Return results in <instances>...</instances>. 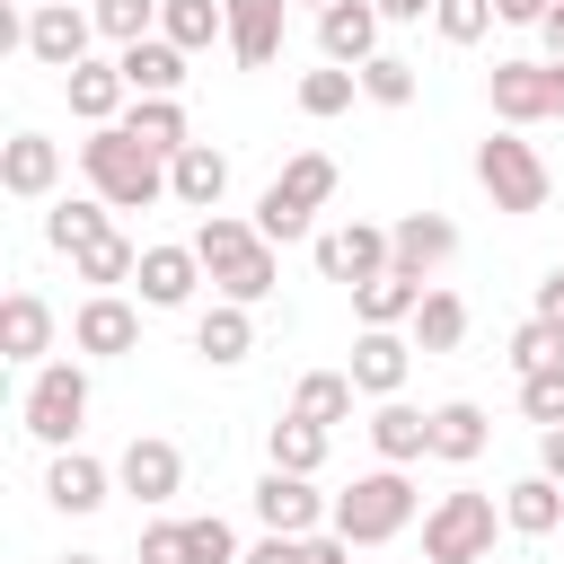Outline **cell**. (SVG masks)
Listing matches in <instances>:
<instances>
[{
	"label": "cell",
	"instance_id": "cell-1",
	"mask_svg": "<svg viewBox=\"0 0 564 564\" xmlns=\"http://www.w3.org/2000/svg\"><path fill=\"white\" fill-rule=\"evenodd\" d=\"M185 247L203 256V273L220 282V300H247V308H256V300H273V282H282L273 238H264L256 220H238V212H203Z\"/></svg>",
	"mask_w": 564,
	"mask_h": 564
},
{
	"label": "cell",
	"instance_id": "cell-2",
	"mask_svg": "<svg viewBox=\"0 0 564 564\" xmlns=\"http://www.w3.org/2000/svg\"><path fill=\"white\" fill-rule=\"evenodd\" d=\"M79 176H88V194H106L115 212H150V203H167V159L141 150L123 123H88V141H79Z\"/></svg>",
	"mask_w": 564,
	"mask_h": 564
},
{
	"label": "cell",
	"instance_id": "cell-3",
	"mask_svg": "<svg viewBox=\"0 0 564 564\" xmlns=\"http://www.w3.org/2000/svg\"><path fill=\"white\" fill-rule=\"evenodd\" d=\"M476 185L494 194V212H546V194H555V176H546V159H538V141H520L511 123L502 132H485L476 141Z\"/></svg>",
	"mask_w": 564,
	"mask_h": 564
},
{
	"label": "cell",
	"instance_id": "cell-4",
	"mask_svg": "<svg viewBox=\"0 0 564 564\" xmlns=\"http://www.w3.org/2000/svg\"><path fill=\"white\" fill-rule=\"evenodd\" d=\"M494 529H511L494 494H441L423 511V564H494Z\"/></svg>",
	"mask_w": 564,
	"mask_h": 564
},
{
	"label": "cell",
	"instance_id": "cell-5",
	"mask_svg": "<svg viewBox=\"0 0 564 564\" xmlns=\"http://www.w3.org/2000/svg\"><path fill=\"white\" fill-rule=\"evenodd\" d=\"M405 520H414V485H405V467H388V458L335 494V529H344L352 546H388Z\"/></svg>",
	"mask_w": 564,
	"mask_h": 564
},
{
	"label": "cell",
	"instance_id": "cell-6",
	"mask_svg": "<svg viewBox=\"0 0 564 564\" xmlns=\"http://www.w3.org/2000/svg\"><path fill=\"white\" fill-rule=\"evenodd\" d=\"M79 423H88V370H79V361H44V370L26 379V432H35L44 449H70Z\"/></svg>",
	"mask_w": 564,
	"mask_h": 564
},
{
	"label": "cell",
	"instance_id": "cell-7",
	"mask_svg": "<svg viewBox=\"0 0 564 564\" xmlns=\"http://www.w3.org/2000/svg\"><path fill=\"white\" fill-rule=\"evenodd\" d=\"M247 502H256V520L282 529V538H317V529H335V502H326L308 476H291V467H264Z\"/></svg>",
	"mask_w": 564,
	"mask_h": 564
},
{
	"label": "cell",
	"instance_id": "cell-8",
	"mask_svg": "<svg viewBox=\"0 0 564 564\" xmlns=\"http://www.w3.org/2000/svg\"><path fill=\"white\" fill-rule=\"evenodd\" d=\"M115 485H123L132 502H150V511H159V502H176V494H185V449H176L167 432H132V441H123V458H115Z\"/></svg>",
	"mask_w": 564,
	"mask_h": 564
},
{
	"label": "cell",
	"instance_id": "cell-9",
	"mask_svg": "<svg viewBox=\"0 0 564 564\" xmlns=\"http://www.w3.org/2000/svg\"><path fill=\"white\" fill-rule=\"evenodd\" d=\"M88 44H97V9H70V0H35L26 9V53L44 70H79Z\"/></svg>",
	"mask_w": 564,
	"mask_h": 564
},
{
	"label": "cell",
	"instance_id": "cell-10",
	"mask_svg": "<svg viewBox=\"0 0 564 564\" xmlns=\"http://www.w3.org/2000/svg\"><path fill=\"white\" fill-rule=\"evenodd\" d=\"M317 273L361 291L370 273H388V229L379 220H344V229H317Z\"/></svg>",
	"mask_w": 564,
	"mask_h": 564
},
{
	"label": "cell",
	"instance_id": "cell-11",
	"mask_svg": "<svg viewBox=\"0 0 564 564\" xmlns=\"http://www.w3.org/2000/svg\"><path fill=\"white\" fill-rule=\"evenodd\" d=\"M70 344H79L88 361H123V352L141 344V308H132L123 291H88L79 317H70Z\"/></svg>",
	"mask_w": 564,
	"mask_h": 564
},
{
	"label": "cell",
	"instance_id": "cell-12",
	"mask_svg": "<svg viewBox=\"0 0 564 564\" xmlns=\"http://www.w3.org/2000/svg\"><path fill=\"white\" fill-rule=\"evenodd\" d=\"M485 97H494V115H502L511 132H520V123H546V115H555V62H494Z\"/></svg>",
	"mask_w": 564,
	"mask_h": 564
},
{
	"label": "cell",
	"instance_id": "cell-13",
	"mask_svg": "<svg viewBox=\"0 0 564 564\" xmlns=\"http://www.w3.org/2000/svg\"><path fill=\"white\" fill-rule=\"evenodd\" d=\"M53 185H62V141H53V132H9V141H0V194L44 203Z\"/></svg>",
	"mask_w": 564,
	"mask_h": 564
},
{
	"label": "cell",
	"instance_id": "cell-14",
	"mask_svg": "<svg viewBox=\"0 0 564 564\" xmlns=\"http://www.w3.org/2000/svg\"><path fill=\"white\" fill-rule=\"evenodd\" d=\"M449 256H458V229H449L441 212H405V220H388V264H397V273L432 282Z\"/></svg>",
	"mask_w": 564,
	"mask_h": 564
},
{
	"label": "cell",
	"instance_id": "cell-15",
	"mask_svg": "<svg viewBox=\"0 0 564 564\" xmlns=\"http://www.w3.org/2000/svg\"><path fill=\"white\" fill-rule=\"evenodd\" d=\"M379 0H335V9H317V53L326 62H344V70H361L370 53H379Z\"/></svg>",
	"mask_w": 564,
	"mask_h": 564
},
{
	"label": "cell",
	"instance_id": "cell-16",
	"mask_svg": "<svg viewBox=\"0 0 564 564\" xmlns=\"http://www.w3.org/2000/svg\"><path fill=\"white\" fill-rule=\"evenodd\" d=\"M405 370H414V344H405L397 326H361V335H352V388H361V397H397Z\"/></svg>",
	"mask_w": 564,
	"mask_h": 564
},
{
	"label": "cell",
	"instance_id": "cell-17",
	"mask_svg": "<svg viewBox=\"0 0 564 564\" xmlns=\"http://www.w3.org/2000/svg\"><path fill=\"white\" fill-rule=\"evenodd\" d=\"M106 494H115V467H97L88 449H53V467H44V502H53V511L88 520Z\"/></svg>",
	"mask_w": 564,
	"mask_h": 564
},
{
	"label": "cell",
	"instance_id": "cell-18",
	"mask_svg": "<svg viewBox=\"0 0 564 564\" xmlns=\"http://www.w3.org/2000/svg\"><path fill=\"white\" fill-rule=\"evenodd\" d=\"M220 194H229V159H220L212 141H185V150L167 159V203H185V212H220Z\"/></svg>",
	"mask_w": 564,
	"mask_h": 564
},
{
	"label": "cell",
	"instance_id": "cell-19",
	"mask_svg": "<svg viewBox=\"0 0 564 564\" xmlns=\"http://www.w3.org/2000/svg\"><path fill=\"white\" fill-rule=\"evenodd\" d=\"M282 9H291V0H229V62H238V70H273V53H282Z\"/></svg>",
	"mask_w": 564,
	"mask_h": 564
},
{
	"label": "cell",
	"instance_id": "cell-20",
	"mask_svg": "<svg viewBox=\"0 0 564 564\" xmlns=\"http://www.w3.org/2000/svg\"><path fill=\"white\" fill-rule=\"evenodd\" d=\"M62 88H70V115L79 123H123V106H132L123 62H79V70H62Z\"/></svg>",
	"mask_w": 564,
	"mask_h": 564
},
{
	"label": "cell",
	"instance_id": "cell-21",
	"mask_svg": "<svg viewBox=\"0 0 564 564\" xmlns=\"http://www.w3.org/2000/svg\"><path fill=\"white\" fill-rule=\"evenodd\" d=\"M141 308H185L194 300V282H203V256L194 247H141Z\"/></svg>",
	"mask_w": 564,
	"mask_h": 564
},
{
	"label": "cell",
	"instance_id": "cell-22",
	"mask_svg": "<svg viewBox=\"0 0 564 564\" xmlns=\"http://www.w3.org/2000/svg\"><path fill=\"white\" fill-rule=\"evenodd\" d=\"M0 352H9L18 370H44V352H53V308H44L35 291H9V300H0Z\"/></svg>",
	"mask_w": 564,
	"mask_h": 564
},
{
	"label": "cell",
	"instance_id": "cell-23",
	"mask_svg": "<svg viewBox=\"0 0 564 564\" xmlns=\"http://www.w3.org/2000/svg\"><path fill=\"white\" fill-rule=\"evenodd\" d=\"M194 352H203L212 370H238V361L256 352V317H247V300H212V308L194 317Z\"/></svg>",
	"mask_w": 564,
	"mask_h": 564
},
{
	"label": "cell",
	"instance_id": "cell-24",
	"mask_svg": "<svg viewBox=\"0 0 564 564\" xmlns=\"http://www.w3.org/2000/svg\"><path fill=\"white\" fill-rule=\"evenodd\" d=\"M370 449H379L388 467L432 458V414H423V405H405V397H379V414H370Z\"/></svg>",
	"mask_w": 564,
	"mask_h": 564
},
{
	"label": "cell",
	"instance_id": "cell-25",
	"mask_svg": "<svg viewBox=\"0 0 564 564\" xmlns=\"http://www.w3.org/2000/svg\"><path fill=\"white\" fill-rule=\"evenodd\" d=\"M485 441H494V423H485V405H476V397H449V405H432V458H449V467H476V458H485Z\"/></svg>",
	"mask_w": 564,
	"mask_h": 564
},
{
	"label": "cell",
	"instance_id": "cell-26",
	"mask_svg": "<svg viewBox=\"0 0 564 564\" xmlns=\"http://www.w3.org/2000/svg\"><path fill=\"white\" fill-rule=\"evenodd\" d=\"M115 62H123L132 97H176V88H185V44H167V35H141V44H123Z\"/></svg>",
	"mask_w": 564,
	"mask_h": 564
},
{
	"label": "cell",
	"instance_id": "cell-27",
	"mask_svg": "<svg viewBox=\"0 0 564 564\" xmlns=\"http://www.w3.org/2000/svg\"><path fill=\"white\" fill-rule=\"evenodd\" d=\"M106 229H115V203H106V194H62V203L44 212V247H62V256L97 247Z\"/></svg>",
	"mask_w": 564,
	"mask_h": 564
},
{
	"label": "cell",
	"instance_id": "cell-28",
	"mask_svg": "<svg viewBox=\"0 0 564 564\" xmlns=\"http://www.w3.org/2000/svg\"><path fill=\"white\" fill-rule=\"evenodd\" d=\"M423 291H432V282H414V273H397V264H388V273H370V282L352 291V317H361V326H414Z\"/></svg>",
	"mask_w": 564,
	"mask_h": 564
},
{
	"label": "cell",
	"instance_id": "cell-29",
	"mask_svg": "<svg viewBox=\"0 0 564 564\" xmlns=\"http://www.w3.org/2000/svg\"><path fill=\"white\" fill-rule=\"evenodd\" d=\"M502 520H511L520 538H555V529H564V485H555L546 467H538V476H520V485L502 494Z\"/></svg>",
	"mask_w": 564,
	"mask_h": 564
},
{
	"label": "cell",
	"instance_id": "cell-30",
	"mask_svg": "<svg viewBox=\"0 0 564 564\" xmlns=\"http://www.w3.org/2000/svg\"><path fill=\"white\" fill-rule=\"evenodd\" d=\"M159 35L185 53H212L229 44V0H159Z\"/></svg>",
	"mask_w": 564,
	"mask_h": 564
},
{
	"label": "cell",
	"instance_id": "cell-31",
	"mask_svg": "<svg viewBox=\"0 0 564 564\" xmlns=\"http://www.w3.org/2000/svg\"><path fill=\"white\" fill-rule=\"evenodd\" d=\"M123 132H132L141 150H159V159H176V150L194 141V132H185V106H176V97H132V106H123Z\"/></svg>",
	"mask_w": 564,
	"mask_h": 564
},
{
	"label": "cell",
	"instance_id": "cell-32",
	"mask_svg": "<svg viewBox=\"0 0 564 564\" xmlns=\"http://www.w3.org/2000/svg\"><path fill=\"white\" fill-rule=\"evenodd\" d=\"M264 467L317 476V467H326V423H308V414H282V423L264 432Z\"/></svg>",
	"mask_w": 564,
	"mask_h": 564
},
{
	"label": "cell",
	"instance_id": "cell-33",
	"mask_svg": "<svg viewBox=\"0 0 564 564\" xmlns=\"http://www.w3.org/2000/svg\"><path fill=\"white\" fill-rule=\"evenodd\" d=\"M467 344V300L458 291H423V308H414V352H458Z\"/></svg>",
	"mask_w": 564,
	"mask_h": 564
},
{
	"label": "cell",
	"instance_id": "cell-34",
	"mask_svg": "<svg viewBox=\"0 0 564 564\" xmlns=\"http://www.w3.org/2000/svg\"><path fill=\"white\" fill-rule=\"evenodd\" d=\"M70 273H79L88 291H115V282H132V273H141V247H132L123 229H106L97 247H79V256H70Z\"/></svg>",
	"mask_w": 564,
	"mask_h": 564
},
{
	"label": "cell",
	"instance_id": "cell-35",
	"mask_svg": "<svg viewBox=\"0 0 564 564\" xmlns=\"http://www.w3.org/2000/svg\"><path fill=\"white\" fill-rule=\"evenodd\" d=\"M352 397H361V388H352V370H308V379L291 388V414H308V423H326V432H335V423L352 414Z\"/></svg>",
	"mask_w": 564,
	"mask_h": 564
},
{
	"label": "cell",
	"instance_id": "cell-36",
	"mask_svg": "<svg viewBox=\"0 0 564 564\" xmlns=\"http://www.w3.org/2000/svg\"><path fill=\"white\" fill-rule=\"evenodd\" d=\"M352 97H361V70H344V62H326V70H300V115H317V123H326V115H344Z\"/></svg>",
	"mask_w": 564,
	"mask_h": 564
},
{
	"label": "cell",
	"instance_id": "cell-37",
	"mask_svg": "<svg viewBox=\"0 0 564 564\" xmlns=\"http://www.w3.org/2000/svg\"><path fill=\"white\" fill-rule=\"evenodd\" d=\"M273 194H282V203H300V212H317V203L335 194V159H326V150H300V159L273 176Z\"/></svg>",
	"mask_w": 564,
	"mask_h": 564
},
{
	"label": "cell",
	"instance_id": "cell-38",
	"mask_svg": "<svg viewBox=\"0 0 564 564\" xmlns=\"http://www.w3.org/2000/svg\"><path fill=\"white\" fill-rule=\"evenodd\" d=\"M414 88H423V79H414L405 53H370V62H361V97H370V106H414Z\"/></svg>",
	"mask_w": 564,
	"mask_h": 564
},
{
	"label": "cell",
	"instance_id": "cell-39",
	"mask_svg": "<svg viewBox=\"0 0 564 564\" xmlns=\"http://www.w3.org/2000/svg\"><path fill=\"white\" fill-rule=\"evenodd\" d=\"M564 361V326L555 317H529V326H511V370L529 379V370H555Z\"/></svg>",
	"mask_w": 564,
	"mask_h": 564
},
{
	"label": "cell",
	"instance_id": "cell-40",
	"mask_svg": "<svg viewBox=\"0 0 564 564\" xmlns=\"http://www.w3.org/2000/svg\"><path fill=\"white\" fill-rule=\"evenodd\" d=\"M88 9H97V35H115V44L159 35V0H88Z\"/></svg>",
	"mask_w": 564,
	"mask_h": 564
},
{
	"label": "cell",
	"instance_id": "cell-41",
	"mask_svg": "<svg viewBox=\"0 0 564 564\" xmlns=\"http://www.w3.org/2000/svg\"><path fill=\"white\" fill-rule=\"evenodd\" d=\"M247 546H238V529L212 511V520H185V564H238Z\"/></svg>",
	"mask_w": 564,
	"mask_h": 564
},
{
	"label": "cell",
	"instance_id": "cell-42",
	"mask_svg": "<svg viewBox=\"0 0 564 564\" xmlns=\"http://www.w3.org/2000/svg\"><path fill=\"white\" fill-rule=\"evenodd\" d=\"M432 26H441V44H485L494 0H432Z\"/></svg>",
	"mask_w": 564,
	"mask_h": 564
},
{
	"label": "cell",
	"instance_id": "cell-43",
	"mask_svg": "<svg viewBox=\"0 0 564 564\" xmlns=\"http://www.w3.org/2000/svg\"><path fill=\"white\" fill-rule=\"evenodd\" d=\"M520 414H529L538 432H546V423H564V361H555V370H529V379H520Z\"/></svg>",
	"mask_w": 564,
	"mask_h": 564
},
{
	"label": "cell",
	"instance_id": "cell-44",
	"mask_svg": "<svg viewBox=\"0 0 564 564\" xmlns=\"http://www.w3.org/2000/svg\"><path fill=\"white\" fill-rule=\"evenodd\" d=\"M308 220H317V212H300V203H282V194H273V185H264V194H256V229H264V238H273V247H291V238H308Z\"/></svg>",
	"mask_w": 564,
	"mask_h": 564
},
{
	"label": "cell",
	"instance_id": "cell-45",
	"mask_svg": "<svg viewBox=\"0 0 564 564\" xmlns=\"http://www.w3.org/2000/svg\"><path fill=\"white\" fill-rule=\"evenodd\" d=\"M141 564H185V520H150L141 529Z\"/></svg>",
	"mask_w": 564,
	"mask_h": 564
},
{
	"label": "cell",
	"instance_id": "cell-46",
	"mask_svg": "<svg viewBox=\"0 0 564 564\" xmlns=\"http://www.w3.org/2000/svg\"><path fill=\"white\" fill-rule=\"evenodd\" d=\"M546 9H555V0H494L502 26H546Z\"/></svg>",
	"mask_w": 564,
	"mask_h": 564
},
{
	"label": "cell",
	"instance_id": "cell-47",
	"mask_svg": "<svg viewBox=\"0 0 564 564\" xmlns=\"http://www.w3.org/2000/svg\"><path fill=\"white\" fill-rule=\"evenodd\" d=\"M538 467L564 485V423H546V432H538Z\"/></svg>",
	"mask_w": 564,
	"mask_h": 564
},
{
	"label": "cell",
	"instance_id": "cell-48",
	"mask_svg": "<svg viewBox=\"0 0 564 564\" xmlns=\"http://www.w3.org/2000/svg\"><path fill=\"white\" fill-rule=\"evenodd\" d=\"M538 317H555V326H564V264L538 282Z\"/></svg>",
	"mask_w": 564,
	"mask_h": 564
},
{
	"label": "cell",
	"instance_id": "cell-49",
	"mask_svg": "<svg viewBox=\"0 0 564 564\" xmlns=\"http://www.w3.org/2000/svg\"><path fill=\"white\" fill-rule=\"evenodd\" d=\"M538 44H546V62H564V0L546 9V26H538Z\"/></svg>",
	"mask_w": 564,
	"mask_h": 564
},
{
	"label": "cell",
	"instance_id": "cell-50",
	"mask_svg": "<svg viewBox=\"0 0 564 564\" xmlns=\"http://www.w3.org/2000/svg\"><path fill=\"white\" fill-rule=\"evenodd\" d=\"M379 18H432V0H379Z\"/></svg>",
	"mask_w": 564,
	"mask_h": 564
},
{
	"label": "cell",
	"instance_id": "cell-51",
	"mask_svg": "<svg viewBox=\"0 0 564 564\" xmlns=\"http://www.w3.org/2000/svg\"><path fill=\"white\" fill-rule=\"evenodd\" d=\"M62 564H106V555H62Z\"/></svg>",
	"mask_w": 564,
	"mask_h": 564
},
{
	"label": "cell",
	"instance_id": "cell-52",
	"mask_svg": "<svg viewBox=\"0 0 564 564\" xmlns=\"http://www.w3.org/2000/svg\"><path fill=\"white\" fill-rule=\"evenodd\" d=\"M308 9H335V0H308Z\"/></svg>",
	"mask_w": 564,
	"mask_h": 564
},
{
	"label": "cell",
	"instance_id": "cell-53",
	"mask_svg": "<svg viewBox=\"0 0 564 564\" xmlns=\"http://www.w3.org/2000/svg\"><path fill=\"white\" fill-rule=\"evenodd\" d=\"M494 564H520V555H494Z\"/></svg>",
	"mask_w": 564,
	"mask_h": 564
}]
</instances>
